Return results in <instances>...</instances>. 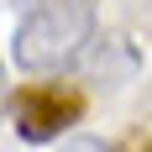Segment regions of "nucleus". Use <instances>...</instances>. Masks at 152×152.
<instances>
[{"mask_svg":"<svg viewBox=\"0 0 152 152\" xmlns=\"http://www.w3.org/2000/svg\"><path fill=\"white\" fill-rule=\"evenodd\" d=\"M110 152H152V137H147V131H137V126H131V131H126L121 142H110Z\"/></svg>","mask_w":152,"mask_h":152,"instance_id":"20e7f679","label":"nucleus"},{"mask_svg":"<svg viewBox=\"0 0 152 152\" xmlns=\"http://www.w3.org/2000/svg\"><path fill=\"white\" fill-rule=\"evenodd\" d=\"M94 21H100V0H16V68L53 74L79 63V53L94 42Z\"/></svg>","mask_w":152,"mask_h":152,"instance_id":"f257e3e1","label":"nucleus"},{"mask_svg":"<svg viewBox=\"0 0 152 152\" xmlns=\"http://www.w3.org/2000/svg\"><path fill=\"white\" fill-rule=\"evenodd\" d=\"M11 110V84H5V68H0V115Z\"/></svg>","mask_w":152,"mask_h":152,"instance_id":"423d86ee","label":"nucleus"},{"mask_svg":"<svg viewBox=\"0 0 152 152\" xmlns=\"http://www.w3.org/2000/svg\"><path fill=\"white\" fill-rule=\"evenodd\" d=\"M79 63H84V74H89L94 84H121V79H131L142 68V53H137V42H126V37H100V42H89L79 53Z\"/></svg>","mask_w":152,"mask_h":152,"instance_id":"7ed1b4c3","label":"nucleus"},{"mask_svg":"<svg viewBox=\"0 0 152 152\" xmlns=\"http://www.w3.org/2000/svg\"><path fill=\"white\" fill-rule=\"evenodd\" d=\"M58 152H110V142H100V137H68Z\"/></svg>","mask_w":152,"mask_h":152,"instance_id":"39448f33","label":"nucleus"},{"mask_svg":"<svg viewBox=\"0 0 152 152\" xmlns=\"http://www.w3.org/2000/svg\"><path fill=\"white\" fill-rule=\"evenodd\" d=\"M84 89L79 84H63V79H42V84H21L11 89V115L16 131L26 142H58L63 131H74L84 121Z\"/></svg>","mask_w":152,"mask_h":152,"instance_id":"f03ea898","label":"nucleus"}]
</instances>
